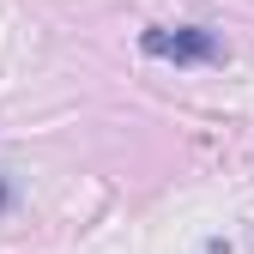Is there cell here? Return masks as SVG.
<instances>
[{"instance_id":"6da1fadb","label":"cell","mask_w":254,"mask_h":254,"mask_svg":"<svg viewBox=\"0 0 254 254\" xmlns=\"http://www.w3.org/2000/svg\"><path fill=\"white\" fill-rule=\"evenodd\" d=\"M139 49L151 61H170V67H212V61H224V37L206 24H151Z\"/></svg>"},{"instance_id":"7a4b0ae2","label":"cell","mask_w":254,"mask_h":254,"mask_svg":"<svg viewBox=\"0 0 254 254\" xmlns=\"http://www.w3.org/2000/svg\"><path fill=\"white\" fill-rule=\"evenodd\" d=\"M206 254H230V248H224V236H212V242H206Z\"/></svg>"}]
</instances>
